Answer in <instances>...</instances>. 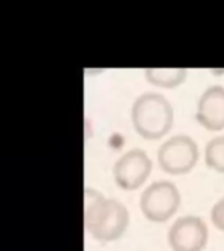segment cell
I'll return each mask as SVG.
<instances>
[{"label": "cell", "instance_id": "cell-1", "mask_svg": "<svg viewBox=\"0 0 224 251\" xmlns=\"http://www.w3.org/2000/svg\"><path fill=\"white\" fill-rule=\"evenodd\" d=\"M85 226L94 238L112 242L121 237L129 226V211L117 200L105 199L100 192L85 191Z\"/></svg>", "mask_w": 224, "mask_h": 251}, {"label": "cell", "instance_id": "cell-2", "mask_svg": "<svg viewBox=\"0 0 224 251\" xmlns=\"http://www.w3.org/2000/svg\"><path fill=\"white\" fill-rule=\"evenodd\" d=\"M134 128L147 140H157L170 131L174 111L170 102L160 93L147 92L137 98L131 110Z\"/></svg>", "mask_w": 224, "mask_h": 251}, {"label": "cell", "instance_id": "cell-3", "mask_svg": "<svg viewBox=\"0 0 224 251\" xmlns=\"http://www.w3.org/2000/svg\"><path fill=\"white\" fill-rule=\"evenodd\" d=\"M181 204V194L174 183L157 180L149 184L140 196V209L147 220L164 223L177 212Z\"/></svg>", "mask_w": 224, "mask_h": 251}, {"label": "cell", "instance_id": "cell-4", "mask_svg": "<svg viewBox=\"0 0 224 251\" xmlns=\"http://www.w3.org/2000/svg\"><path fill=\"white\" fill-rule=\"evenodd\" d=\"M199 158V149L192 137L188 135H176L163 143L157 160L160 168L168 174L181 176L186 174L196 166Z\"/></svg>", "mask_w": 224, "mask_h": 251}, {"label": "cell", "instance_id": "cell-5", "mask_svg": "<svg viewBox=\"0 0 224 251\" xmlns=\"http://www.w3.org/2000/svg\"><path fill=\"white\" fill-rule=\"evenodd\" d=\"M208 241V227L198 216H182L168 231V243L173 251H203Z\"/></svg>", "mask_w": 224, "mask_h": 251}, {"label": "cell", "instance_id": "cell-6", "mask_svg": "<svg viewBox=\"0 0 224 251\" xmlns=\"http://www.w3.org/2000/svg\"><path fill=\"white\" fill-rule=\"evenodd\" d=\"M152 172V161L141 149H131L114 165V179L126 191L137 190Z\"/></svg>", "mask_w": 224, "mask_h": 251}, {"label": "cell", "instance_id": "cell-7", "mask_svg": "<svg viewBox=\"0 0 224 251\" xmlns=\"http://www.w3.org/2000/svg\"><path fill=\"white\" fill-rule=\"evenodd\" d=\"M196 117L208 131L224 129V86L214 85L204 90L198 101Z\"/></svg>", "mask_w": 224, "mask_h": 251}, {"label": "cell", "instance_id": "cell-8", "mask_svg": "<svg viewBox=\"0 0 224 251\" xmlns=\"http://www.w3.org/2000/svg\"><path fill=\"white\" fill-rule=\"evenodd\" d=\"M188 71L185 68H147L145 77L151 84L161 88H176L185 81Z\"/></svg>", "mask_w": 224, "mask_h": 251}, {"label": "cell", "instance_id": "cell-9", "mask_svg": "<svg viewBox=\"0 0 224 251\" xmlns=\"http://www.w3.org/2000/svg\"><path fill=\"white\" fill-rule=\"evenodd\" d=\"M204 161L208 168L224 174V136H216L208 141L204 149Z\"/></svg>", "mask_w": 224, "mask_h": 251}, {"label": "cell", "instance_id": "cell-10", "mask_svg": "<svg viewBox=\"0 0 224 251\" xmlns=\"http://www.w3.org/2000/svg\"><path fill=\"white\" fill-rule=\"evenodd\" d=\"M211 221L219 230L224 231V198L214 204L211 209Z\"/></svg>", "mask_w": 224, "mask_h": 251}]
</instances>
